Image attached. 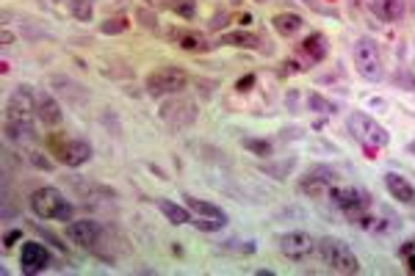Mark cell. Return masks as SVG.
<instances>
[{
  "label": "cell",
  "mask_w": 415,
  "mask_h": 276,
  "mask_svg": "<svg viewBox=\"0 0 415 276\" xmlns=\"http://www.w3.org/2000/svg\"><path fill=\"white\" fill-rule=\"evenodd\" d=\"M404 6H407V0H371L374 14L385 23H399L404 17Z\"/></svg>",
  "instance_id": "cell-21"
},
{
  "label": "cell",
  "mask_w": 415,
  "mask_h": 276,
  "mask_svg": "<svg viewBox=\"0 0 415 276\" xmlns=\"http://www.w3.org/2000/svg\"><path fill=\"white\" fill-rule=\"evenodd\" d=\"M352 61L357 75L368 80V83H379L385 77V61H382V50L377 45V39L371 36H360L352 48Z\"/></svg>",
  "instance_id": "cell-5"
},
{
  "label": "cell",
  "mask_w": 415,
  "mask_h": 276,
  "mask_svg": "<svg viewBox=\"0 0 415 276\" xmlns=\"http://www.w3.org/2000/svg\"><path fill=\"white\" fill-rule=\"evenodd\" d=\"M219 45L225 48H244V50H260V45H266L258 33H249V31H230V33H222L219 36Z\"/></svg>",
  "instance_id": "cell-19"
},
{
  "label": "cell",
  "mask_w": 415,
  "mask_h": 276,
  "mask_svg": "<svg viewBox=\"0 0 415 276\" xmlns=\"http://www.w3.org/2000/svg\"><path fill=\"white\" fill-rule=\"evenodd\" d=\"M316 251L321 257V263L333 271V274H360V260L357 254L349 249L343 241L338 238H318Z\"/></svg>",
  "instance_id": "cell-4"
},
{
  "label": "cell",
  "mask_w": 415,
  "mask_h": 276,
  "mask_svg": "<svg viewBox=\"0 0 415 276\" xmlns=\"http://www.w3.org/2000/svg\"><path fill=\"white\" fill-rule=\"evenodd\" d=\"M136 23L144 31H158V14L156 11H147V9H136Z\"/></svg>",
  "instance_id": "cell-30"
},
{
  "label": "cell",
  "mask_w": 415,
  "mask_h": 276,
  "mask_svg": "<svg viewBox=\"0 0 415 276\" xmlns=\"http://www.w3.org/2000/svg\"><path fill=\"white\" fill-rule=\"evenodd\" d=\"M293 169H296V160H293V158L277 160V163H263V166H260V172H263V175L274 177V180H288Z\"/></svg>",
  "instance_id": "cell-25"
},
{
  "label": "cell",
  "mask_w": 415,
  "mask_h": 276,
  "mask_svg": "<svg viewBox=\"0 0 415 276\" xmlns=\"http://www.w3.org/2000/svg\"><path fill=\"white\" fill-rule=\"evenodd\" d=\"M271 28L280 33V36H296L302 28H305V17L302 14H293V11H283V14H274L271 17Z\"/></svg>",
  "instance_id": "cell-20"
},
{
  "label": "cell",
  "mask_w": 415,
  "mask_h": 276,
  "mask_svg": "<svg viewBox=\"0 0 415 276\" xmlns=\"http://www.w3.org/2000/svg\"><path fill=\"white\" fill-rule=\"evenodd\" d=\"M70 14L80 23H92L95 17V0H70Z\"/></svg>",
  "instance_id": "cell-26"
},
{
  "label": "cell",
  "mask_w": 415,
  "mask_h": 276,
  "mask_svg": "<svg viewBox=\"0 0 415 276\" xmlns=\"http://www.w3.org/2000/svg\"><path fill=\"white\" fill-rule=\"evenodd\" d=\"M105 229L100 221L92 219H78V221H67V238L86 251H97V243L103 241Z\"/></svg>",
  "instance_id": "cell-10"
},
{
  "label": "cell",
  "mask_w": 415,
  "mask_h": 276,
  "mask_svg": "<svg viewBox=\"0 0 415 276\" xmlns=\"http://www.w3.org/2000/svg\"><path fill=\"white\" fill-rule=\"evenodd\" d=\"M308 108L316 111V114H330V111H333V102H327L321 94L311 92V94H308Z\"/></svg>",
  "instance_id": "cell-32"
},
{
  "label": "cell",
  "mask_w": 415,
  "mask_h": 276,
  "mask_svg": "<svg viewBox=\"0 0 415 276\" xmlns=\"http://www.w3.org/2000/svg\"><path fill=\"white\" fill-rule=\"evenodd\" d=\"M222 249L233 251V254H252V251H255V243H249V241H225Z\"/></svg>",
  "instance_id": "cell-33"
},
{
  "label": "cell",
  "mask_w": 415,
  "mask_h": 276,
  "mask_svg": "<svg viewBox=\"0 0 415 276\" xmlns=\"http://www.w3.org/2000/svg\"><path fill=\"white\" fill-rule=\"evenodd\" d=\"M6 119L11 122H33L36 119V100H33V89L20 86L11 100L6 102Z\"/></svg>",
  "instance_id": "cell-13"
},
{
  "label": "cell",
  "mask_w": 415,
  "mask_h": 276,
  "mask_svg": "<svg viewBox=\"0 0 415 276\" xmlns=\"http://www.w3.org/2000/svg\"><path fill=\"white\" fill-rule=\"evenodd\" d=\"M6 138L14 141V144H26V141H33V122H11L6 119Z\"/></svg>",
  "instance_id": "cell-24"
},
{
  "label": "cell",
  "mask_w": 415,
  "mask_h": 276,
  "mask_svg": "<svg viewBox=\"0 0 415 276\" xmlns=\"http://www.w3.org/2000/svg\"><path fill=\"white\" fill-rule=\"evenodd\" d=\"M280 251L286 254L288 260L299 263V260H308L313 251H316V238L311 232H302V229H293V232H286L280 235Z\"/></svg>",
  "instance_id": "cell-12"
},
{
  "label": "cell",
  "mask_w": 415,
  "mask_h": 276,
  "mask_svg": "<svg viewBox=\"0 0 415 276\" xmlns=\"http://www.w3.org/2000/svg\"><path fill=\"white\" fill-rule=\"evenodd\" d=\"M48 150L50 155L67 169H78L83 163L92 160V141L89 138H78V136H67V133H53L48 138Z\"/></svg>",
  "instance_id": "cell-3"
},
{
  "label": "cell",
  "mask_w": 415,
  "mask_h": 276,
  "mask_svg": "<svg viewBox=\"0 0 415 276\" xmlns=\"http://www.w3.org/2000/svg\"><path fill=\"white\" fill-rule=\"evenodd\" d=\"M183 199H185V207H188L194 216H205V219H219V221H227V213H225L219 204H213V202L197 199V197H191V194H185Z\"/></svg>",
  "instance_id": "cell-22"
},
{
  "label": "cell",
  "mask_w": 415,
  "mask_h": 276,
  "mask_svg": "<svg viewBox=\"0 0 415 276\" xmlns=\"http://www.w3.org/2000/svg\"><path fill=\"white\" fill-rule=\"evenodd\" d=\"M158 116H161V122L166 125V130H172V133H180V130L194 127L197 116H200V111H197V102H194V100L175 94V97H166V100L161 102V108H158Z\"/></svg>",
  "instance_id": "cell-8"
},
{
  "label": "cell",
  "mask_w": 415,
  "mask_h": 276,
  "mask_svg": "<svg viewBox=\"0 0 415 276\" xmlns=\"http://www.w3.org/2000/svg\"><path fill=\"white\" fill-rule=\"evenodd\" d=\"M225 20H227L225 14H216V17H210V23H208V28H210V31H216V28H225Z\"/></svg>",
  "instance_id": "cell-38"
},
{
  "label": "cell",
  "mask_w": 415,
  "mask_h": 276,
  "mask_svg": "<svg viewBox=\"0 0 415 276\" xmlns=\"http://www.w3.org/2000/svg\"><path fill=\"white\" fill-rule=\"evenodd\" d=\"M327 53H330V42H327V36L324 33H311L305 42H299L296 45V55L305 61V64H321L324 58H327Z\"/></svg>",
  "instance_id": "cell-16"
},
{
  "label": "cell",
  "mask_w": 415,
  "mask_h": 276,
  "mask_svg": "<svg viewBox=\"0 0 415 276\" xmlns=\"http://www.w3.org/2000/svg\"><path fill=\"white\" fill-rule=\"evenodd\" d=\"M188 72L180 67H158L150 75L144 77V89L153 100H163V97H175L188 86Z\"/></svg>",
  "instance_id": "cell-7"
},
{
  "label": "cell",
  "mask_w": 415,
  "mask_h": 276,
  "mask_svg": "<svg viewBox=\"0 0 415 276\" xmlns=\"http://www.w3.org/2000/svg\"><path fill=\"white\" fill-rule=\"evenodd\" d=\"M130 28L128 17H111V20H105L97 26V31L103 33V36H119V33H125Z\"/></svg>",
  "instance_id": "cell-28"
},
{
  "label": "cell",
  "mask_w": 415,
  "mask_h": 276,
  "mask_svg": "<svg viewBox=\"0 0 415 276\" xmlns=\"http://www.w3.org/2000/svg\"><path fill=\"white\" fill-rule=\"evenodd\" d=\"M241 144H244V150L258 155V158H271L274 155V144L269 138H244Z\"/></svg>",
  "instance_id": "cell-27"
},
{
  "label": "cell",
  "mask_w": 415,
  "mask_h": 276,
  "mask_svg": "<svg viewBox=\"0 0 415 276\" xmlns=\"http://www.w3.org/2000/svg\"><path fill=\"white\" fill-rule=\"evenodd\" d=\"M230 3H241V0H230Z\"/></svg>",
  "instance_id": "cell-43"
},
{
  "label": "cell",
  "mask_w": 415,
  "mask_h": 276,
  "mask_svg": "<svg viewBox=\"0 0 415 276\" xmlns=\"http://www.w3.org/2000/svg\"><path fill=\"white\" fill-rule=\"evenodd\" d=\"M158 210L163 213V219L166 221H172V224H191V210L188 207H183V204H178V202L172 199H158Z\"/></svg>",
  "instance_id": "cell-23"
},
{
  "label": "cell",
  "mask_w": 415,
  "mask_h": 276,
  "mask_svg": "<svg viewBox=\"0 0 415 276\" xmlns=\"http://www.w3.org/2000/svg\"><path fill=\"white\" fill-rule=\"evenodd\" d=\"M31 163H33L36 169H42V172H53V163L45 155H39V152H31Z\"/></svg>",
  "instance_id": "cell-34"
},
{
  "label": "cell",
  "mask_w": 415,
  "mask_h": 276,
  "mask_svg": "<svg viewBox=\"0 0 415 276\" xmlns=\"http://www.w3.org/2000/svg\"><path fill=\"white\" fill-rule=\"evenodd\" d=\"M53 263V254L48 251L45 243L39 241H26L20 246V271L26 276H36L42 271H48Z\"/></svg>",
  "instance_id": "cell-11"
},
{
  "label": "cell",
  "mask_w": 415,
  "mask_h": 276,
  "mask_svg": "<svg viewBox=\"0 0 415 276\" xmlns=\"http://www.w3.org/2000/svg\"><path fill=\"white\" fill-rule=\"evenodd\" d=\"M252 86H255V75H244L238 83H235V89H238V92H249Z\"/></svg>",
  "instance_id": "cell-36"
},
{
  "label": "cell",
  "mask_w": 415,
  "mask_h": 276,
  "mask_svg": "<svg viewBox=\"0 0 415 276\" xmlns=\"http://www.w3.org/2000/svg\"><path fill=\"white\" fill-rule=\"evenodd\" d=\"M70 185L72 191L83 197V199L95 202V199H117V191L108 188V185H100V182H92V180H78V177H70Z\"/></svg>",
  "instance_id": "cell-18"
},
{
  "label": "cell",
  "mask_w": 415,
  "mask_h": 276,
  "mask_svg": "<svg viewBox=\"0 0 415 276\" xmlns=\"http://www.w3.org/2000/svg\"><path fill=\"white\" fill-rule=\"evenodd\" d=\"M255 3H269V0H255Z\"/></svg>",
  "instance_id": "cell-42"
},
{
  "label": "cell",
  "mask_w": 415,
  "mask_h": 276,
  "mask_svg": "<svg viewBox=\"0 0 415 276\" xmlns=\"http://www.w3.org/2000/svg\"><path fill=\"white\" fill-rule=\"evenodd\" d=\"M407 268H410V271H415V257H410V260H407Z\"/></svg>",
  "instance_id": "cell-40"
},
{
  "label": "cell",
  "mask_w": 415,
  "mask_h": 276,
  "mask_svg": "<svg viewBox=\"0 0 415 276\" xmlns=\"http://www.w3.org/2000/svg\"><path fill=\"white\" fill-rule=\"evenodd\" d=\"M346 127H349V133L363 144V150L368 152V158H374V152L382 150L390 141L388 130L379 125L377 119H371L365 111H352L349 119H346Z\"/></svg>",
  "instance_id": "cell-6"
},
{
  "label": "cell",
  "mask_w": 415,
  "mask_h": 276,
  "mask_svg": "<svg viewBox=\"0 0 415 276\" xmlns=\"http://www.w3.org/2000/svg\"><path fill=\"white\" fill-rule=\"evenodd\" d=\"M330 199H333V204H335L349 221L374 226V219L368 216V213H371V194H368L365 188H357V185L333 188V191H330Z\"/></svg>",
  "instance_id": "cell-2"
},
{
  "label": "cell",
  "mask_w": 415,
  "mask_h": 276,
  "mask_svg": "<svg viewBox=\"0 0 415 276\" xmlns=\"http://www.w3.org/2000/svg\"><path fill=\"white\" fill-rule=\"evenodd\" d=\"M404 150H407V155H415V138L410 141V144H407V147H404Z\"/></svg>",
  "instance_id": "cell-39"
},
{
  "label": "cell",
  "mask_w": 415,
  "mask_h": 276,
  "mask_svg": "<svg viewBox=\"0 0 415 276\" xmlns=\"http://www.w3.org/2000/svg\"><path fill=\"white\" fill-rule=\"evenodd\" d=\"M191 224L197 226V229H203V232H219V229H225L227 221H219V219H205V216H200V219H191Z\"/></svg>",
  "instance_id": "cell-31"
},
{
  "label": "cell",
  "mask_w": 415,
  "mask_h": 276,
  "mask_svg": "<svg viewBox=\"0 0 415 276\" xmlns=\"http://www.w3.org/2000/svg\"><path fill=\"white\" fill-rule=\"evenodd\" d=\"M20 235H23L20 229H11V232H6V238H3V246H6V249H11V246L20 241Z\"/></svg>",
  "instance_id": "cell-35"
},
{
  "label": "cell",
  "mask_w": 415,
  "mask_h": 276,
  "mask_svg": "<svg viewBox=\"0 0 415 276\" xmlns=\"http://www.w3.org/2000/svg\"><path fill=\"white\" fill-rule=\"evenodd\" d=\"M28 207H31V213H33L36 219H42V221H72V216H75L72 202L67 199L58 188H53V185L36 188V191L28 197Z\"/></svg>",
  "instance_id": "cell-1"
},
{
  "label": "cell",
  "mask_w": 415,
  "mask_h": 276,
  "mask_svg": "<svg viewBox=\"0 0 415 276\" xmlns=\"http://www.w3.org/2000/svg\"><path fill=\"white\" fill-rule=\"evenodd\" d=\"M33 100H36V119L45 127H58L64 119V111H61V102L53 97L50 92L45 89H33Z\"/></svg>",
  "instance_id": "cell-14"
},
{
  "label": "cell",
  "mask_w": 415,
  "mask_h": 276,
  "mask_svg": "<svg viewBox=\"0 0 415 276\" xmlns=\"http://www.w3.org/2000/svg\"><path fill=\"white\" fill-rule=\"evenodd\" d=\"M166 6L172 9V14H178L183 20H194L197 17V3L194 0H169Z\"/></svg>",
  "instance_id": "cell-29"
},
{
  "label": "cell",
  "mask_w": 415,
  "mask_h": 276,
  "mask_svg": "<svg viewBox=\"0 0 415 276\" xmlns=\"http://www.w3.org/2000/svg\"><path fill=\"white\" fill-rule=\"evenodd\" d=\"M385 188H388V194L396 202H401V204H415V185L404 175L388 172V175H385Z\"/></svg>",
  "instance_id": "cell-17"
},
{
  "label": "cell",
  "mask_w": 415,
  "mask_h": 276,
  "mask_svg": "<svg viewBox=\"0 0 415 276\" xmlns=\"http://www.w3.org/2000/svg\"><path fill=\"white\" fill-rule=\"evenodd\" d=\"M335 182H338V172L333 166H313L299 180V191L305 197H311V199H324V197H330V191L335 188Z\"/></svg>",
  "instance_id": "cell-9"
},
{
  "label": "cell",
  "mask_w": 415,
  "mask_h": 276,
  "mask_svg": "<svg viewBox=\"0 0 415 276\" xmlns=\"http://www.w3.org/2000/svg\"><path fill=\"white\" fill-rule=\"evenodd\" d=\"M407 6H410V11L415 14V0H407Z\"/></svg>",
  "instance_id": "cell-41"
},
{
  "label": "cell",
  "mask_w": 415,
  "mask_h": 276,
  "mask_svg": "<svg viewBox=\"0 0 415 276\" xmlns=\"http://www.w3.org/2000/svg\"><path fill=\"white\" fill-rule=\"evenodd\" d=\"M302 3H308V6H313L318 14H330V17H338V11H333V9H327V6H318L316 0H302Z\"/></svg>",
  "instance_id": "cell-37"
},
{
  "label": "cell",
  "mask_w": 415,
  "mask_h": 276,
  "mask_svg": "<svg viewBox=\"0 0 415 276\" xmlns=\"http://www.w3.org/2000/svg\"><path fill=\"white\" fill-rule=\"evenodd\" d=\"M166 39L185 53H208L213 48L205 39V33H200V31H194V28H169V31H166Z\"/></svg>",
  "instance_id": "cell-15"
}]
</instances>
